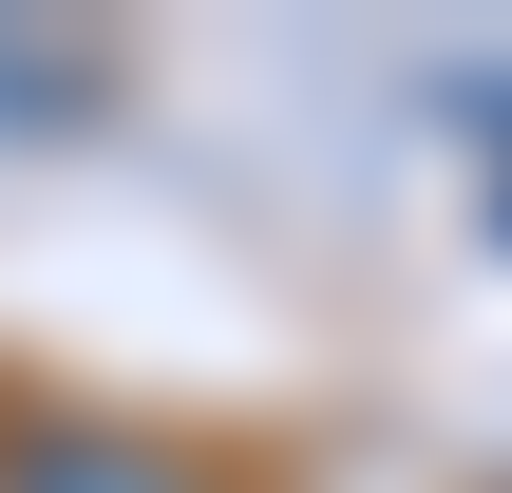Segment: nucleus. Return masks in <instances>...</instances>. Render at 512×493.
Returning a JSON list of instances; mask_svg holds the SVG:
<instances>
[{
    "label": "nucleus",
    "instance_id": "f257e3e1",
    "mask_svg": "<svg viewBox=\"0 0 512 493\" xmlns=\"http://www.w3.org/2000/svg\"><path fill=\"white\" fill-rule=\"evenodd\" d=\"M0 493H209L171 437H114V418H19L0 437Z\"/></svg>",
    "mask_w": 512,
    "mask_h": 493
},
{
    "label": "nucleus",
    "instance_id": "f03ea898",
    "mask_svg": "<svg viewBox=\"0 0 512 493\" xmlns=\"http://www.w3.org/2000/svg\"><path fill=\"white\" fill-rule=\"evenodd\" d=\"M76 95H95L76 57H0V114H76Z\"/></svg>",
    "mask_w": 512,
    "mask_h": 493
}]
</instances>
